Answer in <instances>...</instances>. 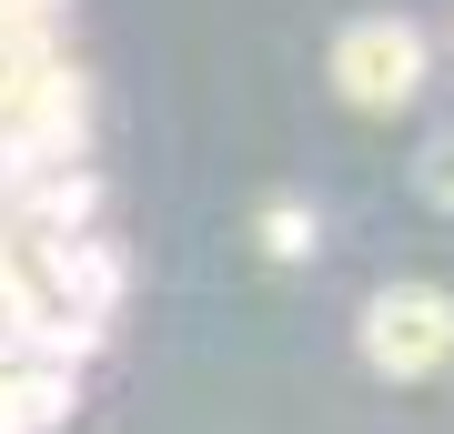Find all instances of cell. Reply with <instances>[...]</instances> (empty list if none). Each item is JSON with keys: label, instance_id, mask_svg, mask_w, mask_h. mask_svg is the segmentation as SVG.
I'll list each match as a JSON object with an SVG mask.
<instances>
[{"label": "cell", "instance_id": "6da1fadb", "mask_svg": "<svg viewBox=\"0 0 454 434\" xmlns=\"http://www.w3.org/2000/svg\"><path fill=\"white\" fill-rule=\"evenodd\" d=\"M364 354H373V374H434V364L454 354V304H444V293H424V283L373 293Z\"/></svg>", "mask_w": 454, "mask_h": 434}, {"label": "cell", "instance_id": "7a4b0ae2", "mask_svg": "<svg viewBox=\"0 0 454 434\" xmlns=\"http://www.w3.org/2000/svg\"><path fill=\"white\" fill-rule=\"evenodd\" d=\"M333 81H343V101H364V112H394V101L424 81V41L404 31V20H354L333 51Z\"/></svg>", "mask_w": 454, "mask_h": 434}, {"label": "cell", "instance_id": "3957f363", "mask_svg": "<svg viewBox=\"0 0 454 434\" xmlns=\"http://www.w3.org/2000/svg\"><path fill=\"white\" fill-rule=\"evenodd\" d=\"M424 193H434V202L454 212V131H444V142H434V162H424Z\"/></svg>", "mask_w": 454, "mask_h": 434}]
</instances>
